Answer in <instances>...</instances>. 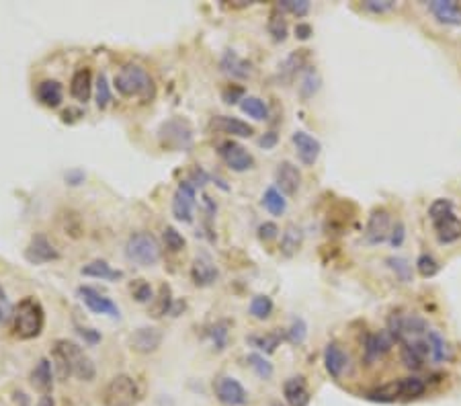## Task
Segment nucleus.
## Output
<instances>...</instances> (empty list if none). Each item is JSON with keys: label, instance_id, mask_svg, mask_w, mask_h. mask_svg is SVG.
Returning a JSON list of instances; mask_svg holds the SVG:
<instances>
[{"label": "nucleus", "instance_id": "11", "mask_svg": "<svg viewBox=\"0 0 461 406\" xmlns=\"http://www.w3.org/2000/svg\"><path fill=\"white\" fill-rule=\"evenodd\" d=\"M214 390H216L218 400L226 406H242L246 405V400H248V394H246L244 386L230 376L218 378L214 382Z\"/></svg>", "mask_w": 461, "mask_h": 406}, {"label": "nucleus", "instance_id": "54", "mask_svg": "<svg viewBox=\"0 0 461 406\" xmlns=\"http://www.w3.org/2000/svg\"><path fill=\"white\" fill-rule=\"evenodd\" d=\"M134 298L140 302V304H146V302H152V287L150 283L146 281H140L136 287H134Z\"/></svg>", "mask_w": 461, "mask_h": 406}, {"label": "nucleus", "instance_id": "5", "mask_svg": "<svg viewBox=\"0 0 461 406\" xmlns=\"http://www.w3.org/2000/svg\"><path fill=\"white\" fill-rule=\"evenodd\" d=\"M125 256L140 267H152L162 256V246L150 232H136L125 243Z\"/></svg>", "mask_w": 461, "mask_h": 406}, {"label": "nucleus", "instance_id": "23", "mask_svg": "<svg viewBox=\"0 0 461 406\" xmlns=\"http://www.w3.org/2000/svg\"><path fill=\"white\" fill-rule=\"evenodd\" d=\"M222 70L226 74H230L232 79H240V81H244V79H248L252 74L250 62L244 60V58H240L234 50H228L224 54V58H222Z\"/></svg>", "mask_w": 461, "mask_h": 406}, {"label": "nucleus", "instance_id": "45", "mask_svg": "<svg viewBox=\"0 0 461 406\" xmlns=\"http://www.w3.org/2000/svg\"><path fill=\"white\" fill-rule=\"evenodd\" d=\"M380 351H378V343H376V334H365V341H363V359L367 365H373L378 359H380Z\"/></svg>", "mask_w": 461, "mask_h": 406}, {"label": "nucleus", "instance_id": "20", "mask_svg": "<svg viewBox=\"0 0 461 406\" xmlns=\"http://www.w3.org/2000/svg\"><path fill=\"white\" fill-rule=\"evenodd\" d=\"M31 384L43 396H50V392L54 390V369H52V361L50 359L43 357V359L37 361V365L31 372Z\"/></svg>", "mask_w": 461, "mask_h": 406}, {"label": "nucleus", "instance_id": "4", "mask_svg": "<svg viewBox=\"0 0 461 406\" xmlns=\"http://www.w3.org/2000/svg\"><path fill=\"white\" fill-rule=\"evenodd\" d=\"M101 396L103 406H136L142 398V392L132 376L119 374L105 386Z\"/></svg>", "mask_w": 461, "mask_h": 406}, {"label": "nucleus", "instance_id": "40", "mask_svg": "<svg viewBox=\"0 0 461 406\" xmlns=\"http://www.w3.org/2000/svg\"><path fill=\"white\" fill-rule=\"evenodd\" d=\"M246 361H248V365L254 369V374H256L260 380H271V376H273V365H271L263 355H258V353H250V355L246 357Z\"/></svg>", "mask_w": 461, "mask_h": 406}, {"label": "nucleus", "instance_id": "51", "mask_svg": "<svg viewBox=\"0 0 461 406\" xmlns=\"http://www.w3.org/2000/svg\"><path fill=\"white\" fill-rule=\"evenodd\" d=\"M406 241V226H404V222H396L393 226H391V234H389V244L393 246V248H400L402 244Z\"/></svg>", "mask_w": 461, "mask_h": 406}, {"label": "nucleus", "instance_id": "32", "mask_svg": "<svg viewBox=\"0 0 461 406\" xmlns=\"http://www.w3.org/2000/svg\"><path fill=\"white\" fill-rule=\"evenodd\" d=\"M304 62H306V54H304V50L294 52V54L287 56V60L279 66V77H281L285 82L294 81V77L304 68Z\"/></svg>", "mask_w": 461, "mask_h": 406}, {"label": "nucleus", "instance_id": "62", "mask_svg": "<svg viewBox=\"0 0 461 406\" xmlns=\"http://www.w3.org/2000/svg\"><path fill=\"white\" fill-rule=\"evenodd\" d=\"M273 406H279V405H273Z\"/></svg>", "mask_w": 461, "mask_h": 406}, {"label": "nucleus", "instance_id": "27", "mask_svg": "<svg viewBox=\"0 0 461 406\" xmlns=\"http://www.w3.org/2000/svg\"><path fill=\"white\" fill-rule=\"evenodd\" d=\"M82 275L86 277H94V279H105V281H117L123 277V271L113 269L107 261H90L88 265H84L80 269Z\"/></svg>", "mask_w": 461, "mask_h": 406}, {"label": "nucleus", "instance_id": "21", "mask_svg": "<svg viewBox=\"0 0 461 406\" xmlns=\"http://www.w3.org/2000/svg\"><path fill=\"white\" fill-rule=\"evenodd\" d=\"M435 232H437V241L441 244L458 243L461 238V220L455 214H447L445 218L433 222Z\"/></svg>", "mask_w": 461, "mask_h": 406}, {"label": "nucleus", "instance_id": "59", "mask_svg": "<svg viewBox=\"0 0 461 406\" xmlns=\"http://www.w3.org/2000/svg\"><path fill=\"white\" fill-rule=\"evenodd\" d=\"M78 334H80L86 343H90V345H94V343L101 341V334L94 332L92 328H82V326H78Z\"/></svg>", "mask_w": 461, "mask_h": 406}, {"label": "nucleus", "instance_id": "25", "mask_svg": "<svg viewBox=\"0 0 461 406\" xmlns=\"http://www.w3.org/2000/svg\"><path fill=\"white\" fill-rule=\"evenodd\" d=\"M90 92H92V72L90 68H80L70 81V94L80 103H86L90 99Z\"/></svg>", "mask_w": 461, "mask_h": 406}, {"label": "nucleus", "instance_id": "9", "mask_svg": "<svg viewBox=\"0 0 461 406\" xmlns=\"http://www.w3.org/2000/svg\"><path fill=\"white\" fill-rule=\"evenodd\" d=\"M389 234H391V214L384 207H376L369 214L365 226V241L369 244H382L389 241Z\"/></svg>", "mask_w": 461, "mask_h": 406}, {"label": "nucleus", "instance_id": "41", "mask_svg": "<svg viewBox=\"0 0 461 406\" xmlns=\"http://www.w3.org/2000/svg\"><path fill=\"white\" fill-rule=\"evenodd\" d=\"M416 271L420 273V277L429 279V277H435L439 273V263L433 254L429 252H422L418 258H416Z\"/></svg>", "mask_w": 461, "mask_h": 406}, {"label": "nucleus", "instance_id": "26", "mask_svg": "<svg viewBox=\"0 0 461 406\" xmlns=\"http://www.w3.org/2000/svg\"><path fill=\"white\" fill-rule=\"evenodd\" d=\"M304 244V230L298 226V224H287L285 230H283V236H281V244H279V250L283 256H294Z\"/></svg>", "mask_w": 461, "mask_h": 406}, {"label": "nucleus", "instance_id": "35", "mask_svg": "<svg viewBox=\"0 0 461 406\" xmlns=\"http://www.w3.org/2000/svg\"><path fill=\"white\" fill-rule=\"evenodd\" d=\"M248 343L265 353H273L281 343V332H265V334H252L248 336Z\"/></svg>", "mask_w": 461, "mask_h": 406}, {"label": "nucleus", "instance_id": "34", "mask_svg": "<svg viewBox=\"0 0 461 406\" xmlns=\"http://www.w3.org/2000/svg\"><path fill=\"white\" fill-rule=\"evenodd\" d=\"M398 384H400L402 400H414V398H420L427 392V384L420 378H414V376L402 378V380H398Z\"/></svg>", "mask_w": 461, "mask_h": 406}, {"label": "nucleus", "instance_id": "14", "mask_svg": "<svg viewBox=\"0 0 461 406\" xmlns=\"http://www.w3.org/2000/svg\"><path fill=\"white\" fill-rule=\"evenodd\" d=\"M275 181H277V187L281 189L283 195H296L302 187V172L294 163L283 161V163L277 164Z\"/></svg>", "mask_w": 461, "mask_h": 406}, {"label": "nucleus", "instance_id": "52", "mask_svg": "<svg viewBox=\"0 0 461 406\" xmlns=\"http://www.w3.org/2000/svg\"><path fill=\"white\" fill-rule=\"evenodd\" d=\"M222 99L228 103V105H234V103H242V99H244V88L242 86H238V84H230V86H226L224 90H222Z\"/></svg>", "mask_w": 461, "mask_h": 406}, {"label": "nucleus", "instance_id": "6", "mask_svg": "<svg viewBox=\"0 0 461 406\" xmlns=\"http://www.w3.org/2000/svg\"><path fill=\"white\" fill-rule=\"evenodd\" d=\"M160 140L164 146L174 148V150H185L191 146V125L183 119H170L162 123L160 128Z\"/></svg>", "mask_w": 461, "mask_h": 406}, {"label": "nucleus", "instance_id": "42", "mask_svg": "<svg viewBox=\"0 0 461 406\" xmlns=\"http://www.w3.org/2000/svg\"><path fill=\"white\" fill-rule=\"evenodd\" d=\"M162 241H164L166 250H170V252H181V250L187 246V241L183 238V234H181L176 228H172V226H166V228H164V232H162Z\"/></svg>", "mask_w": 461, "mask_h": 406}, {"label": "nucleus", "instance_id": "58", "mask_svg": "<svg viewBox=\"0 0 461 406\" xmlns=\"http://www.w3.org/2000/svg\"><path fill=\"white\" fill-rule=\"evenodd\" d=\"M314 35V29H311V25L309 23H298L296 25V37L298 39H302V41H306Z\"/></svg>", "mask_w": 461, "mask_h": 406}, {"label": "nucleus", "instance_id": "8", "mask_svg": "<svg viewBox=\"0 0 461 406\" xmlns=\"http://www.w3.org/2000/svg\"><path fill=\"white\" fill-rule=\"evenodd\" d=\"M220 156L222 161L228 164V168H232L234 172H246L254 166V156L238 142L234 140H226L220 144Z\"/></svg>", "mask_w": 461, "mask_h": 406}, {"label": "nucleus", "instance_id": "29", "mask_svg": "<svg viewBox=\"0 0 461 406\" xmlns=\"http://www.w3.org/2000/svg\"><path fill=\"white\" fill-rule=\"evenodd\" d=\"M365 398L371 400V403H382V405H391L396 400H402V396H400V384L396 380V382L384 384L380 388H373L371 392H367Z\"/></svg>", "mask_w": 461, "mask_h": 406}, {"label": "nucleus", "instance_id": "56", "mask_svg": "<svg viewBox=\"0 0 461 406\" xmlns=\"http://www.w3.org/2000/svg\"><path fill=\"white\" fill-rule=\"evenodd\" d=\"M209 181V176H207V172L203 170V168H195L193 172H191V179H189V183L197 189V187H203L205 183Z\"/></svg>", "mask_w": 461, "mask_h": 406}, {"label": "nucleus", "instance_id": "60", "mask_svg": "<svg viewBox=\"0 0 461 406\" xmlns=\"http://www.w3.org/2000/svg\"><path fill=\"white\" fill-rule=\"evenodd\" d=\"M66 181H68L70 185H80V183L84 181V172H82V170H72V172L66 174Z\"/></svg>", "mask_w": 461, "mask_h": 406}, {"label": "nucleus", "instance_id": "19", "mask_svg": "<svg viewBox=\"0 0 461 406\" xmlns=\"http://www.w3.org/2000/svg\"><path fill=\"white\" fill-rule=\"evenodd\" d=\"M427 6L437 17L439 23H445V25H461L460 2H455V0H433Z\"/></svg>", "mask_w": 461, "mask_h": 406}, {"label": "nucleus", "instance_id": "22", "mask_svg": "<svg viewBox=\"0 0 461 406\" xmlns=\"http://www.w3.org/2000/svg\"><path fill=\"white\" fill-rule=\"evenodd\" d=\"M283 396L289 406H307L309 405V390L306 380L302 376L289 378L283 384Z\"/></svg>", "mask_w": 461, "mask_h": 406}, {"label": "nucleus", "instance_id": "12", "mask_svg": "<svg viewBox=\"0 0 461 406\" xmlns=\"http://www.w3.org/2000/svg\"><path fill=\"white\" fill-rule=\"evenodd\" d=\"M25 258L33 265H43L50 261H58L60 258V250L50 243V238L45 234H35L31 238V243L25 250Z\"/></svg>", "mask_w": 461, "mask_h": 406}, {"label": "nucleus", "instance_id": "10", "mask_svg": "<svg viewBox=\"0 0 461 406\" xmlns=\"http://www.w3.org/2000/svg\"><path fill=\"white\" fill-rule=\"evenodd\" d=\"M78 296H80V300L84 302V306H86L90 312H94V314H107V316H111V318H119V308H117V304H115L111 298H107V296H103L101 292H96L94 287L82 285V287H78Z\"/></svg>", "mask_w": 461, "mask_h": 406}, {"label": "nucleus", "instance_id": "46", "mask_svg": "<svg viewBox=\"0 0 461 406\" xmlns=\"http://www.w3.org/2000/svg\"><path fill=\"white\" fill-rule=\"evenodd\" d=\"M279 10H287L296 17H306L309 12V2L307 0H281L277 4Z\"/></svg>", "mask_w": 461, "mask_h": 406}, {"label": "nucleus", "instance_id": "1", "mask_svg": "<svg viewBox=\"0 0 461 406\" xmlns=\"http://www.w3.org/2000/svg\"><path fill=\"white\" fill-rule=\"evenodd\" d=\"M52 357L62 380H66L68 376H74L82 382H90L96 376L92 359L82 351V347H78L76 343L68 338H58L54 343Z\"/></svg>", "mask_w": 461, "mask_h": 406}, {"label": "nucleus", "instance_id": "7", "mask_svg": "<svg viewBox=\"0 0 461 406\" xmlns=\"http://www.w3.org/2000/svg\"><path fill=\"white\" fill-rule=\"evenodd\" d=\"M195 187L189 183V181H183L176 191H174V197H172V216L178 220V222H193V210H195Z\"/></svg>", "mask_w": 461, "mask_h": 406}, {"label": "nucleus", "instance_id": "18", "mask_svg": "<svg viewBox=\"0 0 461 406\" xmlns=\"http://www.w3.org/2000/svg\"><path fill=\"white\" fill-rule=\"evenodd\" d=\"M212 128L222 132V134H228L232 138H250L254 134V128L248 125L246 121L242 119H236L230 115H220V117H214L212 119Z\"/></svg>", "mask_w": 461, "mask_h": 406}, {"label": "nucleus", "instance_id": "57", "mask_svg": "<svg viewBox=\"0 0 461 406\" xmlns=\"http://www.w3.org/2000/svg\"><path fill=\"white\" fill-rule=\"evenodd\" d=\"M277 142H279V136H277L275 132H267V134L258 140V146L265 148V150H271V148L277 146Z\"/></svg>", "mask_w": 461, "mask_h": 406}, {"label": "nucleus", "instance_id": "38", "mask_svg": "<svg viewBox=\"0 0 461 406\" xmlns=\"http://www.w3.org/2000/svg\"><path fill=\"white\" fill-rule=\"evenodd\" d=\"M273 312V302L269 296H254L250 302V314L256 321H267Z\"/></svg>", "mask_w": 461, "mask_h": 406}, {"label": "nucleus", "instance_id": "17", "mask_svg": "<svg viewBox=\"0 0 461 406\" xmlns=\"http://www.w3.org/2000/svg\"><path fill=\"white\" fill-rule=\"evenodd\" d=\"M220 271L218 267L214 265V261L207 256V254H201L193 261V267H191V277H193V283L197 287H207L212 283H216Z\"/></svg>", "mask_w": 461, "mask_h": 406}, {"label": "nucleus", "instance_id": "50", "mask_svg": "<svg viewBox=\"0 0 461 406\" xmlns=\"http://www.w3.org/2000/svg\"><path fill=\"white\" fill-rule=\"evenodd\" d=\"M363 8L373 14H384V12H389L391 8H396V2L393 0H365Z\"/></svg>", "mask_w": 461, "mask_h": 406}, {"label": "nucleus", "instance_id": "43", "mask_svg": "<svg viewBox=\"0 0 461 406\" xmlns=\"http://www.w3.org/2000/svg\"><path fill=\"white\" fill-rule=\"evenodd\" d=\"M111 99H113V92H111V84L107 81V74H99V81H96V107L99 109H107Z\"/></svg>", "mask_w": 461, "mask_h": 406}, {"label": "nucleus", "instance_id": "39", "mask_svg": "<svg viewBox=\"0 0 461 406\" xmlns=\"http://www.w3.org/2000/svg\"><path fill=\"white\" fill-rule=\"evenodd\" d=\"M170 306H172V290H170V285H162L160 292H158V300L152 306V316L160 318V316L168 314Z\"/></svg>", "mask_w": 461, "mask_h": 406}, {"label": "nucleus", "instance_id": "2", "mask_svg": "<svg viewBox=\"0 0 461 406\" xmlns=\"http://www.w3.org/2000/svg\"><path fill=\"white\" fill-rule=\"evenodd\" d=\"M45 325V312L39 300L23 298L12 310V334L21 341H31L41 334Z\"/></svg>", "mask_w": 461, "mask_h": 406}, {"label": "nucleus", "instance_id": "47", "mask_svg": "<svg viewBox=\"0 0 461 406\" xmlns=\"http://www.w3.org/2000/svg\"><path fill=\"white\" fill-rule=\"evenodd\" d=\"M307 336V325L302 318H294L291 326L287 328V338L294 343V345H302Z\"/></svg>", "mask_w": 461, "mask_h": 406}, {"label": "nucleus", "instance_id": "44", "mask_svg": "<svg viewBox=\"0 0 461 406\" xmlns=\"http://www.w3.org/2000/svg\"><path fill=\"white\" fill-rule=\"evenodd\" d=\"M447 214H453V201L447 199V197L435 199V201L431 203V207H429V218H431L433 222L445 218Z\"/></svg>", "mask_w": 461, "mask_h": 406}, {"label": "nucleus", "instance_id": "15", "mask_svg": "<svg viewBox=\"0 0 461 406\" xmlns=\"http://www.w3.org/2000/svg\"><path fill=\"white\" fill-rule=\"evenodd\" d=\"M349 355L342 351V347L338 343H328L324 349V367L328 372V376H332L334 380L342 378L345 372L349 369Z\"/></svg>", "mask_w": 461, "mask_h": 406}, {"label": "nucleus", "instance_id": "49", "mask_svg": "<svg viewBox=\"0 0 461 406\" xmlns=\"http://www.w3.org/2000/svg\"><path fill=\"white\" fill-rule=\"evenodd\" d=\"M376 343H378V351H380V355L384 357L387 355L389 351H391V347L396 345V338H393V334L384 328V330H380V332H376Z\"/></svg>", "mask_w": 461, "mask_h": 406}, {"label": "nucleus", "instance_id": "24", "mask_svg": "<svg viewBox=\"0 0 461 406\" xmlns=\"http://www.w3.org/2000/svg\"><path fill=\"white\" fill-rule=\"evenodd\" d=\"M37 99L41 105L50 107V109H56L62 105V99H64V90H62V84L58 81H41L37 84Z\"/></svg>", "mask_w": 461, "mask_h": 406}, {"label": "nucleus", "instance_id": "33", "mask_svg": "<svg viewBox=\"0 0 461 406\" xmlns=\"http://www.w3.org/2000/svg\"><path fill=\"white\" fill-rule=\"evenodd\" d=\"M240 109H242L248 117H252V119H256V121H265V119H269V107H267V103H265L263 99H258V97H244L242 103H240Z\"/></svg>", "mask_w": 461, "mask_h": 406}, {"label": "nucleus", "instance_id": "30", "mask_svg": "<svg viewBox=\"0 0 461 406\" xmlns=\"http://www.w3.org/2000/svg\"><path fill=\"white\" fill-rule=\"evenodd\" d=\"M263 205L269 214L273 216H283L285 210H287V199L283 197V193L277 189V187H269L265 193H263Z\"/></svg>", "mask_w": 461, "mask_h": 406}, {"label": "nucleus", "instance_id": "61", "mask_svg": "<svg viewBox=\"0 0 461 406\" xmlns=\"http://www.w3.org/2000/svg\"><path fill=\"white\" fill-rule=\"evenodd\" d=\"M41 406H54L52 396H43V398H41Z\"/></svg>", "mask_w": 461, "mask_h": 406}, {"label": "nucleus", "instance_id": "31", "mask_svg": "<svg viewBox=\"0 0 461 406\" xmlns=\"http://www.w3.org/2000/svg\"><path fill=\"white\" fill-rule=\"evenodd\" d=\"M267 29H269V35L273 37V41L281 43L287 39V21L283 17V12L275 6L269 14V23H267Z\"/></svg>", "mask_w": 461, "mask_h": 406}, {"label": "nucleus", "instance_id": "28", "mask_svg": "<svg viewBox=\"0 0 461 406\" xmlns=\"http://www.w3.org/2000/svg\"><path fill=\"white\" fill-rule=\"evenodd\" d=\"M427 341H429V347H431V357H433V361L443 363V361H449V359H451V347H449V343L445 341V336H443L439 330L429 328V332H427Z\"/></svg>", "mask_w": 461, "mask_h": 406}, {"label": "nucleus", "instance_id": "55", "mask_svg": "<svg viewBox=\"0 0 461 406\" xmlns=\"http://www.w3.org/2000/svg\"><path fill=\"white\" fill-rule=\"evenodd\" d=\"M212 338H214V343H216V347L222 351L224 347H226V341H228V330H226V326L224 325H216L212 328Z\"/></svg>", "mask_w": 461, "mask_h": 406}, {"label": "nucleus", "instance_id": "48", "mask_svg": "<svg viewBox=\"0 0 461 406\" xmlns=\"http://www.w3.org/2000/svg\"><path fill=\"white\" fill-rule=\"evenodd\" d=\"M400 357H402V363L408 367V369H420L424 365V359H420L412 349L400 345Z\"/></svg>", "mask_w": 461, "mask_h": 406}, {"label": "nucleus", "instance_id": "13", "mask_svg": "<svg viewBox=\"0 0 461 406\" xmlns=\"http://www.w3.org/2000/svg\"><path fill=\"white\" fill-rule=\"evenodd\" d=\"M291 142L296 146V152H298V159L304 166H314L320 159V152H322V144L318 138L309 136L307 132H294L291 136Z\"/></svg>", "mask_w": 461, "mask_h": 406}, {"label": "nucleus", "instance_id": "53", "mask_svg": "<svg viewBox=\"0 0 461 406\" xmlns=\"http://www.w3.org/2000/svg\"><path fill=\"white\" fill-rule=\"evenodd\" d=\"M277 234H279V228H277V224H273V222H265V224L258 226V238H260L263 243H271V241H275Z\"/></svg>", "mask_w": 461, "mask_h": 406}, {"label": "nucleus", "instance_id": "3", "mask_svg": "<svg viewBox=\"0 0 461 406\" xmlns=\"http://www.w3.org/2000/svg\"><path fill=\"white\" fill-rule=\"evenodd\" d=\"M115 88L123 97H138L142 101H152L156 94L152 77L138 64H125L115 74Z\"/></svg>", "mask_w": 461, "mask_h": 406}, {"label": "nucleus", "instance_id": "37", "mask_svg": "<svg viewBox=\"0 0 461 406\" xmlns=\"http://www.w3.org/2000/svg\"><path fill=\"white\" fill-rule=\"evenodd\" d=\"M320 74L314 70V68H307L306 74L302 77V82H300V94H302V99L307 101V99H311L318 90H320Z\"/></svg>", "mask_w": 461, "mask_h": 406}, {"label": "nucleus", "instance_id": "16", "mask_svg": "<svg viewBox=\"0 0 461 406\" xmlns=\"http://www.w3.org/2000/svg\"><path fill=\"white\" fill-rule=\"evenodd\" d=\"M130 343H132V349L136 353L148 355L162 345V332L158 328H152V326H142L132 334Z\"/></svg>", "mask_w": 461, "mask_h": 406}, {"label": "nucleus", "instance_id": "36", "mask_svg": "<svg viewBox=\"0 0 461 406\" xmlns=\"http://www.w3.org/2000/svg\"><path fill=\"white\" fill-rule=\"evenodd\" d=\"M385 265L396 273V277L402 283H410L412 281V267H410V263L406 258H402V256H387Z\"/></svg>", "mask_w": 461, "mask_h": 406}]
</instances>
